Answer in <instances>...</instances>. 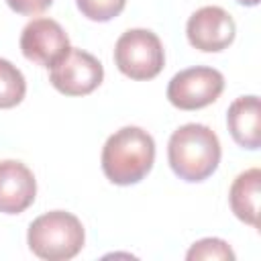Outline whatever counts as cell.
I'll list each match as a JSON object with an SVG mask.
<instances>
[{
    "label": "cell",
    "instance_id": "obj_2",
    "mask_svg": "<svg viewBox=\"0 0 261 261\" xmlns=\"http://www.w3.org/2000/svg\"><path fill=\"white\" fill-rule=\"evenodd\" d=\"M155 141L139 126H122L102 149V171L116 186L139 184L153 167Z\"/></svg>",
    "mask_w": 261,
    "mask_h": 261
},
{
    "label": "cell",
    "instance_id": "obj_12",
    "mask_svg": "<svg viewBox=\"0 0 261 261\" xmlns=\"http://www.w3.org/2000/svg\"><path fill=\"white\" fill-rule=\"evenodd\" d=\"M27 94L24 75L8 59L0 57V108H14Z\"/></svg>",
    "mask_w": 261,
    "mask_h": 261
},
{
    "label": "cell",
    "instance_id": "obj_14",
    "mask_svg": "<svg viewBox=\"0 0 261 261\" xmlns=\"http://www.w3.org/2000/svg\"><path fill=\"white\" fill-rule=\"evenodd\" d=\"M190 261L194 259H234L232 249L222 239H202L194 243L186 255Z\"/></svg>",
    "mask_w": 261,
    "mask_h": 261
},
{
    "label": "cell",
    "instance_id": "obj_15",
    "mask_svg": "<svg viewBox=\"0 0 261 261\" xmlns=\"http://www.w3.org/2000/svg\"><path fill=\"white\" fill-rule=\"evenodd\" d=\"M6 2L14 12L24 16H35L53 4V0H6Z\"/></svg>",
    "mask_w": 261,
    "mask_h": 261
},
{
    "label": "cell",
    "instance_id": "obj_4",
    "mask_svg": "<svg viewBox=\"0 0 261 261\" xmlns=\"http://www.w3.org/2000/svg\"><path fill=\"white\" fill-rule=\"evenodd\" d=\"M114 63L130 80H153L165 63L163 45L153 31L130 29L114 45Z\"/></svg>",
    "mask_w": 261,
    "mask_h": 261
},
{
    "label": "cell",
    "instance_id": "obj_5",
    "mask_svg": "<svg viewBox=\"0 0 261 261\" xmlns=\"http://www.w3.org/2000/svg\"><path fill=\"white\" fill-rule=\"evenodd\" d=\"M104 80L102 63L88 51L69 47L51 67L49 82L53 88L65 96H86L92 94Z\"/></svg>",
    "mask_w": 261,
    "mask_h": 261
},
{
    "label": "cell",
    "instance_id": "obj_8",
    "mask_svg": "<svg viewBox=\"0 0 261 261\" xmlns=\"http://www.w3.org/2000/svg\"><path fill=\"white\" fill-rule=\"evenodd\" d=\"M67 49V33L53 18H35L22 29L20 51L29 61L37 65L51 67Z\"/></svg>",
    "mask_w": 261,
    "mask_h": 261
},
{
    "label": "cell",
    "instance_id": "obj_7",
    "mask_svg": "<svg viewBox=\"0 0 261 261\" xmlns=\"http://www.w3.org/2000/svg\"><path fill=\"white\" fill-rule=\"evenodd\" d=\"M186 33L194 49L204 53H218L234 41L237 24L224 8L202 6L188 18Z\"/></svg>",
    "mask_w": 261,
    "mask_h": 261
},
{
    "label": "cell",
    "instance_id": "obj_16",
    "mask_svg": "<svg viewBox=\"0 0 261 261\" xmlns=\"http://www.w3.org/2000/svg\"><path fill=\"white\" fill-rule=\"evenodd\" d=\"M239 4H243V6H257L259 4V0H237Z\"/></svg>",
    "mask_w": 261,
    "mask_h": 261
},
{
    "label": "cell",
    "instance_id": "obj_6",
    "mask_svg": "<svg viewBox=\"0 0 261 261\" xmlns=\"http://www.w3.org/2000/svg\"><path fill=\"white\" fill-rule=\"evenodd\" d=\"M224 90V75L206 65L181 69L167 84V100L179 110H198L214 100Z\"/></svg>",
    "mask_w": 261,
    "mask_h": 261
},
{
    "label": "cell",
    "instance_id": "obj_13",
    "mask_svg": "<svg viewBox=\"0 0 261 261\" xmlns=\"http://www.w3.org/2000/svg\"><path fill=\"white\" fill-rule=\"evenodd\" d=\"M80 12L96 22H106L124 10L126 0H75Z\"/></svg>",
    "mask_w": 261,
    "mask_h": 261
},
{
    "label": "cell",
    "instance_id": "obj_1",
    "mask_svg": "<svg viewBox=\"0 0 261 261\" xmlns=\"http://www.w3.org/2000/svg\"><path fill=\"white\" fill-rule=\"evenodd\" d=\"M220 141L216 133L198 122L173 130L167 143V159L173 173L184 181H204L220 163Z\"/></svg>",
    "mask_w": 261,
    "mask_h": 261
},
{
    "label": "cell",
    "instance_id": "obj_11",
    "mask_svg": "<svg viewBox=\"0 0 261 261\" xmlns=\"http://www.w3.org/2000/svg\"><path fill=\"white\" fill-rule=\"evenodd\" d=\"M259 186H261V171L253 167L239 173L228 192L230 210L239 220L251 224L253 228L259 226Z\"/></svg>",
    "mask_w": 261,
    "mask_h": 261
},
{
    "label": "cell",
    "instance_id": "obj_10",
    "mask_svg": "<svg viewBox=\"0 0 261 261\" xmlns=\"http://www.w3.org/2000/svg\"><path fill=\"white\" fill-rule=\"evenodd\" d=\"M226 124L237 145L255 151L261 147V106L257 96L237 98L226 112Z\"/></svg>",
    "mask_w": 261,
    "mask_h": 261
},
{
    "label": "cell",
    "instance_id": "obj_9",
    "mask_svg": "<svg viewBox=\"0 0 261 261\" xmlns=\"http://www.w3.org/2000/svg\"><path fill=\"white\" fill-rule=\"evenodd\" d=\"M37 196V181L33 171L14 159L0 161V212L20 214Z\"/></svg>",
    "mask_w": 261,
    "mask_h": 261
},
{
    "label": "cell",
    "instance_id": "obj_3",
    "mask_svg": "<svg viewBox=\"0 0 261 261\" xmlns=\"http://www.w3.org/2000/svg\"><path fill=\"white\" fill-rule=\"evenodd\" d=\"M31 251L47 261L73 259L86 241L84 226L77 216L65 210H51L37 216L27 234Z\"/></svg>",
    "mask_w": 261,
    "mask_h": 261
}]
</instances>
